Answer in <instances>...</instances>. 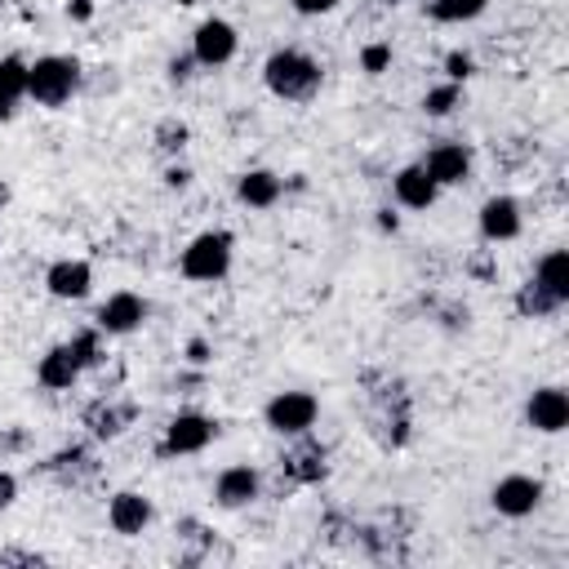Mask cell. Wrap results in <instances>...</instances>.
I'll use <instances>...</instances> for the list:
<instances>
[{
	"mask_svg": "<svg viewBox=\"0 0 569 569\" xmlns=\"http://www.w3.org/2000/svg\"><path fill=\"white\" fill-rule=\"evenodd\" d=\"M76 89H80V62L76 58L44 53V58L27 62V98H36L40 107H62V102H71Z\"/></svg>",
	"mask_w": 569,
	"mask_h": 569,
	"instance_id": "1",
	"label": "cell"
},
{
	"mask_svg": "<svg viewBox=\"0 0 569 569\" xmlns=\"http://www.w3.org/2000/svg\"><path fill=\"white\" fill-rule=\"evenodd\" d=\"M262 76H267V89H271L276 98H284V102H302V98H311V93L320 89V67H316V58H307V53H298V49L271 53L267 67H262Z\"/></svg>",
	"mask_w": 569,
	"mask_h": 569,
	"instance_id": "2",
	"label": "cell"
},
{
	"mask_svg": "<svg viewBox=\"0 0 569 569\" xmlns=\"http://www.w3.org/2000/svg\"><path fill=\"white\" fill-rule=\"evenodd\" d=\"M178 267H182L187 280H222L227 267H231V236L227 231H200L182 249Z\"/></svg>",
	"mask_w": 569,
	"mask_h": 569,
	"instance_id": "3",
	"label": "cell"
},
{
	"mask_svg": "<svg viewBox=\"0 0 569 569\" xmlns=\"http://www.w3.org/2000/svg\"><path fill=\"white\" fill-rule=\"evenodd\" d=\"M316 413H320V405H316L311 391H280V396L267 400V427L280 431V436H302V431H311Z\"/></svg>",
	"mask_w": 569,
	"mask_h": 569,
	"instance_id": "4",
	"label": "cell"
},
{
	"mask_svg": "<svg viewBox=\"0 0 569 569\" xmlns=\"http://www.w3.org/2000/svg\"><path fill=\"white\" fill-rule=\"evenodd\" d=\"M236 44H240V36H236V27L227 18H204L196 27V36H191V58L200 67H222V62L236 58Z\"/></svg>",
	"mask_w": 569,
	"mask_h": 569,
	"instance_id": "5",
	"label": "cell"
},
{
	"mask_svg": "<svg viewBox=\"0 0 569 569\" xmlns=\"http://www.w3.org/2000/svg\"><path fill=\"white\" fill-rule=\"evenodd\" d=\"M489 502H493L498 516L520 520V516H529V511L542 502V485H538L533 476H502V480L489 489Z\"/></svg>",
	"mask_w": 569,
	"mask_h": 569,
	"instance_id": "6",
	"label": "cell"
},
{
	"mask_svg": "<svg viewBox=\"0 0 569 569\" xmlns=\"http://www.w3.org/2000/svg\"><path fill=\"white\" fill-rule=\"evenodd\" d=\"M525 418H529L533 431L556 436V431L569 427V396H565L560 387H538V391L529 396V405H525Z\"/></svg>",
	"mask_w": 569,
	"mask_h": 569,
	"instance_id": "7",
	"label": "cell"
},
{
	"mask_svg": "<svg viewBox=\"0 0 569 569\" xmlns=\"http://www.w3.org/2000/svg\"><path fill=\"white\" fill-rule=\"evenodd\" d=\"M213 436H218V427L204 413H178L164 427V453H200Z\"/></svg>",
	"mask_w": 569,
	"mask_h": 569,
	"instance_id": "8",
	"label": "cell"
},
{
	"mask_svg": "<svg viewBox=\"0 0 569 569\" xmlns=\"http://www.w3.org/2000/svg\"><path fill=\"white\" fill-rule=\"evenodd\" d=\"M142 320H147V302H142L138 293H129V289L111 293V298L98 307V329H102V333H133Z\"/></svg>",
	"mask_w": 569,
	"mask_h": 569,
	"instance_id": "9",
	"label": "cell"
},
{
	"mask_svg": "<svg viewBox=\"0 0 569 569\" xmlns=\"http://www.w3.org/2000/svg\"><path fill=\"white\" fill-rule=\"evenodd\" d=\"M480 236L502 244V240H516L520 236V204L511 196H489L480 204Z\"/></svg>",
	"mask_w": 569,
	"mask_h": 569,
	"instance_id": "10",
	"label": "cell"
},
{
	"mask_svg": "<svg viewBox=\"0 0 569 569\" xmlns=\"http://www.w3.org/2000/svg\"><path fill=\"white\" fill-rule=\"evenodd\" d=\"M44 284H49L53 298L76 302V298H84V293L93 289V271H89V262H80V258H62V262H53V267L44 271Z\"/></svg>",
	"mask_w": 569,
	"mask_h": 569,
	"instance_id": "11",
	"label": "cell"
},
{
	"mask_svg": "<svg viewBox=\"0 0 569 569\" xmlns=\"http://www.w3.org/2000/svg\"><path fill=\"white\" fill-rule=\"evenodd\" d=\"M422 169L431 173L436 187H453V182H462V178L471 173V156H467V147H458V142H440V147L427 151Z\"/></svg>",
	"mask_w": 569,
	"mask_h": 569,
	"instance_id": "12",
	"label": "cell"
},
{
	"mask_svg": "<svg viewBox=\"0 0 569 569\" xmlns=\"http://www.w3.org/2000/svg\"><path fill=\"white\" fill-rule=\"evenodd\" d=\"M213 498H218V507H227V511L249 507V502L258 498V471H253V467H227V471H218Z\"/></svg>",
	"mask_w": 569,
	"mask_h": 569,
	"instance_id": "13",
	"label": "cell"
},
{
	"mask_svg": "<svg viewBox=\"0 0 569 569\" xmlns=\"http://www.w3.org/2000/svg\"><path fill=\"white\" fill-rule=\"evenodd\" d=\"M107 520H111L116 533L133 538V533H142V529L151 525V502H147L142 493H133V489H120V493L111 498V507H107Z\"/></svg>",
	"mask_w": 569,
	"mask_h": 569,
	"instance_id": "14",
	"label": "cell"
},
{
	"mask_svg": "<svg viewBox=\"0 0 569 569\" xmlns=\"http://www.w3.org/2000/svg\"><path fill=\"white\" fill-rule=\"evenodd\" d=\"M391 187H396V200H400L405 209H427V204H436V191H440L422 164H405V169L391 178Z\"/></svg>",
	"mask_w": 569,
	"mask_h": 569,
	"instance_id": "15",
	"label": "cell"
},
{
	"mask_svg": "<svg viewBox=\"0 0 569 569\" xmlns=\"http://www.w3.org/2000/svg\"><path fill=\"white\" fill-rule=\"evenodd\" d=\"M80 356H76V347L67 342V347H53V351H44L40 356V369H36V378L44 382V387H53V391H62V387H71L76 378H80Z\"/></svg>",
	"mask_w": 569,
	"mask_h": 569,
	"instance_id": "16",
	"label": "cell"
},
{
	"mask_svg": "<svg viewBox=\"0 0 569 569\" xmlns=\"http://www.w3.org/2000/svg\"><path fill=\"white\" fill-rule=\"evenodd\" d=\"M280 178L271 173V169H249L240 182H236V196L249 204V209H271L276 200H280Z\"/></svg>",
	"mask_w": 569,
	"mask_h": 569,
	"instance_id": "17",
	"label": "cell"
},
{
	"mask_svg": "<svg viewBox=\"0 0 569 569\" xmlns=\"http://www.w3.org/2000/svg\"><path fill=\"white\" fill-rule=\"evenodd\" d=\"M533 284L547 289L556 302H569V253L565 249H551L538 258V271H533Z\"/></svg>",
	"mask_w": 569,
	"mask_h": 569,
	"instance_id": "18",
	"label": "cell"
},
{
	"mask_svg": "<svg viewBox=\"0 0 569 569\" xmlns=\"http://www.w3.org/2000/svg\"><path fill=\"white\" fill-rule=\"evenodd\" d=\"M489 9V0H436L431 4V18L436 22H471Z\"/></svg>",
	"mask_w": 569,
	"mask_h": 569,
	"instance_id": "19",
	"label": "cell"
},
{
	"mask_svg": "<svg viewBox=\"0 0 569 569\" xmlns=\"http://www.w3.org/2000/svg\"><path fill=\"white\" fill-rule=\"evenodd\" d=\"M0 89L9 98H27V62L22 58H0Z\"/></svg>",
	"mask_w": 569,
	"mask_h": 569,
	"instance_id": "20",
	"label": "cell"
},
{
	"mask_svg": "<svg viewBox=\"0 0 569 569\" xmlns=\"http://www.w3.org/2000/svg\"><path fill=\"white\" fill-rule=\"evenodd\" d=\"M453 107H458V84H453V80L427 89V98H422V111H427V116H449Z\"/></svg>",
	"mask_w": 569,
	"mask_h": 569,
	"instance_id": "21",
	"label": "cell"
},
{
	"mask_svg": "<svg viewBox=\"0 0 569 569\" xmlns=\"http://www.w3.org/2000/svg\"><path fill=\"white\" fill-rule=\"evenodd\" d=\"M556 307H560V302H556L547 289H538L533 280L520 289V311H525V316H547V311H556Z\"/></svg>",
	"mask_w": 569,
	"mask_h": 569,
	"instance_id": "22",
	"label": "cell"
},
{
	"mask_svg": "<svg viewBox=\"0 0 569 569\" xmlns=\"http://www.w3.org/2000/svg\"><path fill=\"white\" fill-rule=\"evenodd\" d=\"M360 67H365L369 76H382V71L391 67V44H382V40H378V44H365V49H360Z\"/></svg>",
	"mask_w": 569,
	"mask_h": 569,
	"instance_id": "23",
	"label": "cell"
},
{
	"mask_svg": "<svg viewBox=\"0 0 569 569\" xmlns=\"http://www.w3.org/2000/svg\"><path fill=\"white\" fill-rule=\"evenodd\" d=\"M445 71H449V80L458 84V80L471 76V58H467V53H449V58H445Z\"/></svg>",
	"mask_w": 569,
	"mask_h": 569,
	"instance_id": "24",
	"label": "cell"
},
{
	"mask_svg": "<svg viewBox=\"0 0 569 569\" xmlns=\"http://www.w3.org/2000/svg\"><path fill=\"white\" fill-rule=\"evenodd\" d=\"M289 4H293L298 13H307V18H316V13H329L338 0H289Z\"/></svg>",
	"mask_w": 569,
	"mask_h": 569,
	"instance_id": "25",
	"label": "cell"
},
{
	"mask_svg": "<svg viewBox=\"0 0 569 569\" xmlns=\"http://www.w3.org/2000/svg\"><path fill=\"white\" fill-rule=\"evenodd\" d=\"M13 498H18V480H13L9 471H0V511L13 507Z\"/></svg>",
	"mask_w": 569,
	"mask_h": 569,
	"instance_id": "26",
	"label": "cell"
},
{
	"mask_svg": "<svg viewBox=\"0 0 569 569\" xmlns=\"http://www.w3.org/2000/svg\"><path fill=\"white\" fill-rule=\"evenodd\" d=\"M187 67H191V58H173V62H169V76H173V80H187Z\"/></svg>",
	"mask_w": 569,
	"mask_h": 569,
	"instance_id": "27",
	"label": "cell"
},
{
	"mask_svg": "<svg viewBox=\"0 0 569 569\" xmlns=\"http://www.w3.org/2000/svg\"><path fill=\"white\" fill-rule=\"evenodd\" d=\"M13 107H18V98H9V93L0 89V120H9V116H13Z\"/></svg>",
	"mask_w": 569,
	"mask_h": 569,
	"instance_id": "28",
	"label": "cell"
},
{
	"mask_svg": "<svg viewBox=\"0 0 569 569\" xmlns=\"http://www.w3.org/2000/svg\"><path fill=\"white\" fill-rule=\"evenodd\" d=\"M4 200H9V191H4V187H0V204H4Z\"/></svg>",
	"mask_w": 569,
	"mask_h": 569,
	"instance_id": "29",
	"label": "cell"
},
{
	"mask_svg": "<svg viewBox=\"0 0 569 569\" xmlns=\"http://www.w3.org/2000/svg\"><path fill=\"white\" fill-rule=\"evenodd\" d=\"M173 4H196V0H173Z\"/></svg>",
	"mask_w": 569,
	"mask_h": 569,
	"instance_id": "30",
	"label": "cell"
},
{
	"mask_svg": "<svg viewBox=\"0 0 569 569\" xmlns=\"http://www.w3.org/2000/svg\"><path fill=\"white\" fill-rule=\"evenodd\" d=\"M387 4H400V0H387Z\"/></svg>",
	"mask_w": 569,
	"mask_h": 569,
	"instance_id": "31",
	"label": "cell"
}]
</instances>
